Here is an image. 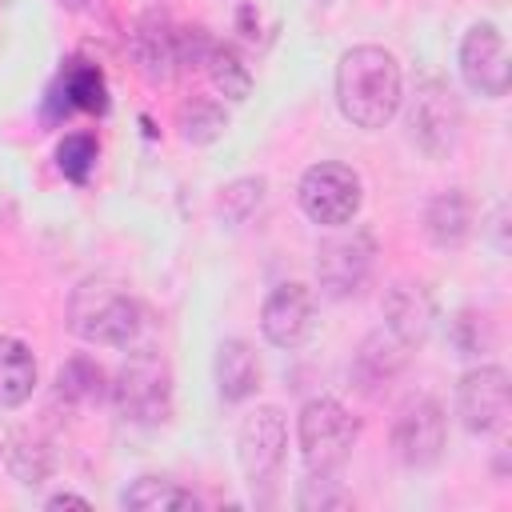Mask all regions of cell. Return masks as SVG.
Segmentation results:
<instances>
[{
    "label": "cell",
    "instance_id": "3",
    "mask_svg": "<svg viewBox=\"0 0 512 512\" xmlns=\"http://www.w3.org/2000/svg\"><path fill=\"white\" fill-rule=\"evenodd\" d=\"M360 424L352 420V412L332 400V396H316L300 408L296 420V436H300V456L308 472H336L356 444Z\"/></svg>",
    "mask_w": 512,
    "mask_h": 512
},
{
    "label": "cell",
    "instance_id": "26",
    "mask_svg": "<svg viewBox=\"0 0 512 512\" xmlns=\"http://www.w3.org/2000/svg\"><path fill=\"white\" fill-rule=\"evenodd\" d=\"M60 4H68V8H76V4H80V0H60Z\"/></svg>",
    "mask_w": 512,
    "mask_h": 512
},
{
    "label": "cell",
    "instance_id": "12",
    "mask_svg": "<svg viewBox=\"0 0 512 512\" xmlns=\"http://www.w3.org/2000/svg\"><path fill=\"white\" fill-rule=\"evenodd\" d=\"M316 324V304L304 284H280L268 292L260 308V332L276 348H300L312 336Z\"/></svg>",
    "mask_w": 512,
    "mask_h": 512
},
{
    "label": "cell",
    "instance_id": "8",
    "mask_svg": "<svg viewBox=\"0 0 512 512\" xmlns=\"http://www.w3.org/2000/svg\"><path fill=\"white\" fill-rule=\"evenodd\" d=\"M372 256H376V244L364 228H352L344 236H332L316 248V276H320V288L328 296H352L360 292V284L368 280L372 272Z\"/></svg>",
    "mask_w": 512,
    "mask_h": 512
},
{
    "label": "cell",
    "instance_id": "14",
    "mask_svg": "<svg viewBox=\"0 0 512 512\" xmlns=\"http://www.w3.org/2000/svg\"><path fill=\"white\" fill-rule=\"evenodd\" d=\"M52 104L60 112H104L108 108V84L104 72L88 60H68L60 68V80L52 88Z\"/></svg>",
    "mask_w": 512,
    "mask_h": 512
},
{
    "label": "cell",
    "instance_id": "18",
    "mask_svg": "<svg viewBox=\"0 0 512 512\" xmlns=\"http://www.w3.org/2000/svg\"><path fill=\"white\" fill-rule=\"evenodd\" d=\"M120 504L132 508V512H180V508H196L200 500L188 488H180L164 476H140L124 488Z\"/></svg>",
    "mask_w": 512,
    "mask_h": 512
},
{
    "label": "cell",
    "instance_id": "10",
    "mask_svg": "<svg viewBox=\"0 0 512 512\" xmlns=\"http://www.w3.org/2000/svg\"><path fill=\"white\" fill-rule=\"evenodd\" d=\"M408 124H412V140L428 156H444L456 144V132H460V104H456L452 88L440 84V80H424L416 88Z\"/></svg>",
    "mask_w": 512,
    "mask_h": 512
},
{
    "label": "cell",
    "instance_id": "5",
    "mask_svg": "<svg viewBox=\"0 0 512 512\" xmlns=\"http://www.w3.org/2000/svg\"><path fill=\"white\" fill-rule=\"evenodd\" d=\"M300 208L312 224H324V228H344L356 212H360V176L348 168V164H336V160H324V164H312L304 176H300Z\"/></svg>",
    "mask_w": 512,
    "mask_h": 512
},
{
    "label": "cell",
    "instance_id": "7",
    "mask_svg": "<svg viewBox=\"0 0 512 512\" xmlns=\"http://www.w3.org/2000/svg\"><path fill=\"white\" fill-rule=\"evenodd\" d=\"M284 448H288V428H284V416L280 408H256L244 424H240V436H236V452H240V468L248 476L252 488H268L272 476L280 472L284 464Z\"/></svg>",
    "mask_w": 512,
    "mask_h": 512
},
{
    "label": "cell",
    "instance_id": "13",
    "mask_svg": "<svg viewBox=\"0 0 512 512\" xmlns=\"http://www.w3.org/2000/svg\"><path fill=\"white\" fill-rule=\"evenodd\" d=\"M128 44H132V56H136V64H140V72L148 80H168L180 68V60H176V28L168 24L164 12L140 16L132 36H128Z\"/></svg>",
    "mask_w": 512,
    "mask_h": 512
},
{
    "label": "cell",
    "instance_id": "25",
    "mask_svg": "<svg viewBox=\"0 0 512 512\" xmlns=\"http://www.w3.org/2000/svg\"><path fill=\"white\" fill-rule=\"evenodd\" d=\"M48 508H88V500L84 496H72V492H60V496L48 500Z\"/></svg>",
    "mask_w": 512,
    "mask_h": 512
},
{
    "label": "cell",
    "instance_id": "21",
    "mask_svg": "<svg viewBox=\"0 0 512 512\" xmlns=\"http://www.w3.org/2000/svg\"><path fill=\"white\" fill-rule=\"evenodd\" d=\"M56 388H60V396L72 400V404H96V400L104 396V368H100L96 360H88V356H72V360L60 368Z\"/></svg>",
    "mask_w": 512,
    "mask_h": 512
},
{
    "label": "cell",
    "instance_id": "15",
    "mask_svg": "<svg viewBox=\"0 0 512 512\" xmlns=\"http://www.w3.org/2000/svg\"><path fill=\"white\" fill-rule=\"evenodd\" d=\"M384 316H388V332L400 344H420L432 324V300L420 284H392L384 296Z\"/></svg>",
    "mask_w": 512,
    "mask_h": 512
},
{
    "label": "cell",
    "instance_id": "22",
    "mask_svg": "<svg viewBox=\"0 0 512 512\" xmlns=\"http://www.w3.org/2000/svg\"><path fill=\"white\" fill-rule=\"evenodd\" d=\"M96 156H100V148H96V140H92L88 132H68V136L56 144V168H60L72 184H84V180H88V172L96 168Z\"/></svg>",
    "mask_w": 512,
    "mask_h": 512
},
{
    "label": "cell",
    "instance_id": "4",
    "mask_svg": "<svg viewBox=\"0 0 512 512\" xmlns=\"http://www.w3.org/2000/svg\"><path fill=\"white\" fill-rule=\"evenodd\" d=\"M116 412L132 424H160L172 412V376L160 356H132L112 380Z\"/></svg>",
    "mask_w": 512,
    "mask_h": 512
},
{
    "label": "cell",
    "instance_id": "23",
    "mask_svg": "<svg viewBox=\"0 0 512 512\" xmlns=\"http://www.w3.org/2000/svg\"><path fill=\"white\" fill-rule=\"evenodd\" d=\"M180 132L192 144H212L224 132V108L212 100H188L180 108Z\"/></svg>",
    "mask_w": 512,
    "mask_h": 512
},
{
    "label": "cell",
    "instance_id": "20",
    "mask_svg": "<svg viewBox=\"0 0 512 512\" xmlns=\"http://www.w3.org/2000/svg\"><path fill=\"white\" fill-rule=\"evenodd\" d=\"M204 72L212 76L216 92L228 96V100H244V96L252 92V72H248V64L236 56L232 44H220V40H216L212 52L204 56Z\"/></svg>",
    "mask_w": 512,
    "mask_h": 512
},
{
    "label": "cell",
    "instance_id": "6",
    "mask_svg": "<svg viewBox=\"0 0 512 512\" xmlns=\"http://www.w3.org/2000/svg\"><path fill=\"white\" fill-rule=\"evenodd\" d=\"M508 408H512V388H508V372L496 364H480L472 372H464L460 388H456V416L468 432L476 436H492L508 424Z\"/></svg>",
    "mask_w": 512,
    "mask_h": 512
},
{
    "label": "cell",
    "instance_id": "9",
    "mask_svg": "<svg viewBox=\"0 0 512 512\" xmlns=\"http://www.w3.org/2000/svg\"><path fill=\"white\" fill-rule=\"evenodd\" d=\"M460 76L472 92L500 100L508 92V48L496 24H472L460 44Z\"/></svg>",
    "mask_w": 512,
    "mask_h": 512
},
{
    "label": "cell",
    "instance_id": "2",
    "mask_svg": "<svg viewBox=\"0 0 512 512\" xmlns=\"http://www.w3.org/2000/svg\"><path fill=\"white\" fill-rule=\"evenodd\" d=\"M68 328L88 344L128 348L140 332V304L120 280L88 276L68 300Z\"/></svg>",
    "mask_w": 512,
    "mask_h": 512
},
{
    "label": "cell",
    "instance_id": "17",
    "mask_svg": "<svg viewBox=\"0 0 512 512\" xmlns=\"http://www.w3.org/2000/svg\"><path fill=\"white\" fill-rule=\"evenodd\" d=\"M36 388V356L24 340L0 336V408H16Z\"/></svg>",
    "mask_w": 512,
    "mask_h": 512
},
{
    "label": "cell",
    "instance_id": "19",
    "mask_svg": "<svg viewBox=\"0 0 512 512\" xmlns=\"http://www.w3.org/2000/svg\"><path fill=\"white\" fill-rule=\"evenodd\" d=\"M468 224H472V208H468V200L460 192L436 196L428 204V212H424V228H428L432 244H440V248H456L468 236Z\"/></svg>",
    "mask_w": 512,
    "mask_h": 512
},
{
    "label": "cell",
    "instance_id": "24",
    "mask_svg": "<svg viewBox=\"0 0 512 512\" xmlns=\"http://www.w3.org/2000/svg\"><path fill=\"white\" fill-rule=\"evenodd\" d=\"M348 496L336 488L332 472H312L300 488V508H344Z\"/></svg>",
    "mask_w": 512,
    "mask_h": 512
},
{
    "label": "cell",
    "instance_id": "1",
    "mask_svg": "<svg viewBox=\"0 0 512 512\" xmlns=\"http://www.w3.org/2000/svg\"><path fill=\"white\" fill-rule=\"evenodd\" d=\"M336 104L356 128H384L400 108V64L376 44H356L336 64Z\"/></svg>",
    "mask_w": 512,
    "mask_h": 512
},
{
    "label": "cell",
    "instance_id": "16",
    "mask_svg": "<svg viewBox=\"0 0 512 512\" xmlns=\"http://www.w3.org/2000/svg\"><path fill=\"white\" fill-rule=\"evenodd\" d=\"M216 388L228 404H240L260 388V360L248 340H224L216 348Z\"/></svg>",
    "mask_w": 512,
    "mask_h": 512
},
{
    "label": "cell",
    "instance_id": "11",
    "mask_svg": "<svg viewBox=\"0 0 512 512\" xmlns=\"http://www.w3.org/2000/svg\"><path fill=\"white\" fill-rule=\"evenodd\" d=\"M444 408L436 400H412L392 428V448L408 468H432L444 456Z\"/></svg>",
    "mask_w": 512,
    "mask_h": 512
}]
</instances>
